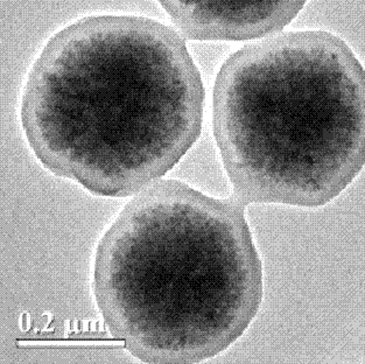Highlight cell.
<instances>
[{
  "label": "cell",
  "instance_id": "6da1fadb",
  "mask_svg": "<svg viewBox=\"0 0 365 364\" xmlns=\"http://www.w3.org/2000/svg\"><path fill=\"white\" fill-rule=\"evenodd\" d=\"M205 89L186 44L148 18L89 16L47 42L21 121L42 165L93 194L160 179L201 133Z\"/></svg>",
  "mask_w": 365,
  "mask_h": 364
},
{
  "label": "cell",
  "instance_id": "7a4b0ae2",
  "mask_svg": "<svg viewBox=\"0 0 365 364\" xmlns=\"http://www.w3.org/2000/svg\"><path fill=\"white\" fill-rule=\"evenodd\" d=\"M243 202L159 179L97 248L93 292L111 335L148 363L225 352L263 300V266Z\"/></svg>",
  "mask_w": 365,
  "mask_h": 364
},
{
  "label": "cell",
  "instance_id": "3957f363",
  "mask_svg": "<svg viewBox=\"0 0 365 364\" xmlns=\"http://www.w3.org/2000/svg\"><path fill=\"white\" fill-rule=\"evenodd\" d=\"M214 134L244 205L324 207L365 166V68L320 29L245 46L215 82Z\"/></svg>",
  "mask_w": 365,
  "mask_h": 364
},
{
  "label": "cell",
  "instance_id": "277c9868",
  "mask_svg": "<svg viewBox=\"0 0 365 364\" xmlns=\"http://www.w3.org/2000/svg\"><path fill=\"white\" fill-rule=\"evenodd\" d=\"M183 36L240 41L282 31L308 0H158Z\"/></svg>",
  "mask_w": 365,
  "mask_h": 364
}]
</instances>
